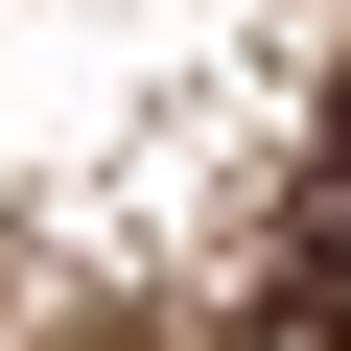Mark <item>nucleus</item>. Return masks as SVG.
I'll return each mask as SVG.
<instances>
[{"instance_id":"f03ea898","label":"nucleus","mask_w":351,"mask_h":351,"mask_svg":"<svg viewBox=\"0 0 351 351\" xmlns=\"http://www.w3.org/2000/svg\"><path fill=\"white\" fill-rule=\"evenodd\" d=\"M328 304H351V234H328Z\"/></svg>"},{"instance_id":"f257e3e1","label":"nucleus","mask_w":351,"mask_h":351,"mask_svg":"<svg viewBox=\"0 0 351 351\" xmlns=\"http://www.w3.org/2000/svg\"><path fill=\"white\" fill-rule=\"evenodd\" d=\"M258 351H351V304H328V328H258Z\"/></svg>"}]
</instances>
